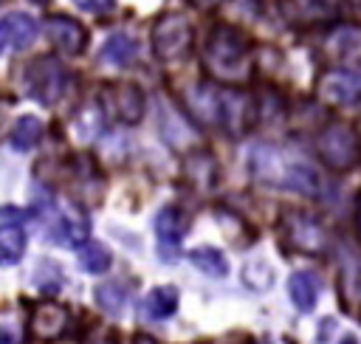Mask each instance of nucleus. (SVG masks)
Listing matches in <instances>:
<instances>
[{
	"label": "nucleus",
	"mask_w": 361,
	"mask_h": 344,
	"mask_svg": "<svg viewBox=\"0 0 361 344\" xmlns=\"http://www.w3.org/2000/svg\"><path fill=\"white\" fill-rule=\"evenodd\" d=\"M338 344H358V338H355V336H344Z\"/></svg>",
	"instance_id": "c756f323"
},
{
	"label": "nucleus",
	"mask_w": 361,
	"mask_h": 344,
	"mask_svg": "<svg viewBox=\"0 0 361 344\" xmlns=\"http://www.w3.org/2000/svg\"><path fill=\"white\" fill-rule=\"evenodd\" d=\"M316 149H319L322 161L333 169H350L358 164V138L341 121H333L319 133Z\"/></svg>",
	"instance_id": "20e7f679"
},
{
	"label": "nucleus",
	"mask_w": 361,
	"mask_h": 344,
	"mask_svg": "<svg viewBox=\"0 0 361 344\" xmlns=\"http://www.w3.org/2000/svg\"><path fill=\"white\" fill-rule=\"evenodd\" d=\"M189 223L178 209H161L155 217V234H158V254L164 262H175L178 259V248L180 240L186 234Z\"/></svg>",
	"instance_id": "9b49d317"
},
{
	"label": "nucleus",
	"mask_w": 361,
	"mask_h": 344,
	"mask_svg": "<svg viewBox=\"0 0 361 344\" xmlns=\"http://www.w3.org/2000/svg\"><path fill=\"white\" fill-rule=\"evenodd\" d=\"M243 285L251 288V290H268L274 285V271L268 262H259V259H251L243 265Z\"/></svg>",
	"instance_id": "b1692460"
},
{
	"label": "nucleus",
	"mask_w": 361,
	"mask_h": 344,
	"mask_svg": "<svg viewBox=\"0 0 361 344\" xmlns=\"http://www.w3.org/2000/svg\"><path fill=\"white\" fill-rule=\"evenodd\" d=\"M251 172L257 180L276 186V189H288L296 195H319L322 192V175L313 164H307L305 158H296L279 147L271 144H259L251 149Z\"/></svg>",
	"instance_id": "f257e3e1"
},
{
	"label": "nucleus",
	"mask_w": 361,
	"mask_h": 344,
	"mask_svg": "<svg viewBox=\"0 0 361 344\" xmlns=\"http://www.w3.org/2000/svg\"><path fill=\"white\" fill-rule=\"evenodd\" d=\"M288 296L296 305V310L310 313L319 302V279L310 271H296L288 276Z\"/></svg>",
	"instance_id": "4468645a"
},
{
	"label": "nucleus",
	"mask_w": 361,
	"mask_h": 344,
	"mask_svg": "<svg viewBox=\"0 0 361 344\" xmlns=\"http://www.w3.org/2000/svg\"><path fill=\"white\" fill-rule=\"evenodd\" d=\"M144 316L152 319V321H164V319H172L175 310H178V290L172 285H158L147 293L144 299Z\"/></svg>",
	"instance_id": "2eb2a0df"
},
{
	"label": "nucleus",
	"mask_w": 361,
	"mask_h": 344,
	"mask_svg": "<svg viewBox=\"0 0 361 344\" xmlns=\"http://www.w3.org/2000/svg\"><path fill=\"white\" fill-rule=\"evenodd\" d=\"M25 82H28L31 99H37L39 104H54L62 96L68 76H65V68L54 56H39L37 62H31Z\"/></svg>",
	"instance_id": "0eeeda50"
},
{
	"label": "nucleus",
	"mask_w": 361,
	"mask_h": 344,
	"mask_svg": "<svg viewBox=\"0 0 361 344\" xmlns=\"http://www.w3.org/2000/svg\"><path fill=\"white\" fill-rule=\"evenodd\" d=\"M358 226H361V195H358Z\"/></svg>",
	"instance_id": "2f4dec72"
},
{
	"label": "nucleus",
	"mask_w": 361,
	"mask_h": 344,
	"mask_svg": "<svg viewBox=\"0 0 361 344\" xmlns=\"http://www.w3.org/2000/svg\"><path fill=\"white\" fill-rule=\"evenodd\" d=\"M87 231H90V226H87L85 217H79V214H59L56 223H54L51 237L56 242L68 245V248H79L82 242H87Z\"/></svg>",
	"instance_id": "dca6fc26"
},
{
	"label": "nucleus",
	"mask_w": 361,
	"mask_h": 344,
	"mask_svg": "<svg viewBox=\"0 0 361 344\" xmlns=\"http://www.w3.org/2000/svg\"><path fill=\"white\" fill-rule=\"evenodd\" d=\"M45 37L62 51V54H82L85 51V42H87V34H85V28L76 23V20H71V17H65V14H54V17H48L45 20Z\"/></svg>",
	"instance_id": "f8f14e48"
},
{
	"label": "nucleus",
	"mask_w": 361,
	"mask_h": 344,
	"mask_svg": "<svg viewBox=\"0 0 361 344\" xmlns=\"http://www.w3.org/2000/svg\"><path fill=\"white\" fill-rule=\"evenodd\" d=\"M149 45H152V54L164 62H172V59H180L189 45H192V25L186 17L180 14H164L155 20L152 25V34H149Z\"/></svg>",
	"instance_id": "7ed1b4c3"
},
{
	"label": "nucleus",
	"mask_w": 361,
	"mask_h": 344,
	"mask_svg": "<svg viewBox=\"0 0 361 344\" xmlns=\"http://www.w3.org/2000/svg\"><path fill=\"white\" fill-rule=\"evenodd\" d=\"M93 296H96V305L107 316H121L124 307H127V299H130V293H127V288L121 282H102Z\"/></svg>",
	"instance_id": "4be33fe9"
},
{
	"label": "nucleus",
	"mask_w": 361,
	"mask_h": 344,
	"mask_svg": "<svg viewBox=\"0 0 361 344\" xmlns=\"http://www.w3.org/2000/svg\"><path fill=\"white\" fill-rule=\"evenodd\" d=\"M39 138H42V121L37 116H20L11 127V135H8L11 147L20 149V152L34 149L39 144Z\"/></svg>",
	"instance_id": "6ab92c4d"
},
{
	"label": "nucleus",
	"mask_w": 361,
	"mask_h": 344,
	"mask_svg": "<svg viewBox=\"0 0 361 344\" xmlns=\"http://www.w3.org/2000/svg\"><path fill=\"white\" fill-rule=\"evenodd\" d=\"M189 262H192L197 271H203L206 276L223 279V276L228 274V259H226V254H223L220 248H214V245L192 248V251H189Z\"/></svg>",
	"instance_id": "a211bd4d"
},
{
	"label": "nucleus",
	"mask_w": 361,
	"mask_h": 344,
	"mask_svg": "<svg viewBox=\"0 0 361 344\" xmlns=\"http://www.w3.org/2000/svg\"><path fill=\"white\" fill-rule=\"evenodd\" d=\"M135 54H138L135 39L130 34H124V31H116V34H110L104 39V45L99 51V59L110 62V65H130L135 59Z\"/></svg>",
	"instance_id": "f3484780"
},
{
	"label": "nucleus",
	"mask_w": 361,
	"mask_h": 344,
	"mask_svg": "<svg viewBox=\"0 0 361 344\" xmlns=\"http://www.w3.org/2000/svg\"><path fill=\"white\" fill-rule=\"evenodd\" d=\"M324 54L336 65L361 70V25H355V23L336 25L324 39Z\"/></svg>",
	"instance_id": "1a4fd4ad"
},
{
	"label": "nucleus",
	"mask_w": 361,
	"mask_h": 344,
	"mask_svg": "<svg viewBox=\"0 0 361 344\" xmlns=\"http://www.w3.org/2000/svg\"><path fill=\"white\" fill-rule=\"evenodd\" d=\"M203 62L209 73L220 82H243L251 73V42L234 25H214L203 48Z\"/></svg>",
	"instance_id": "f03ea898"
},
{
	"label": "nucleus",
	"mask_w": 361,
	"mask_h": 344,
	"mask_svg": "<svg viewBox=\"0 0 361 344\" xmlns=\"http://www.w3.org/2000/svg\"><path fill=\"white\" fill-rule=\"evenodd\" d=\"M25 254V234L20 226H0V265H17Z\"/></svg>",
	"instance_id": "412c9836"
},
{
	"label": "nucleus",
	"mask_w": 361,
	"mask_h": 344,
	"mask_svg": "<svg viewBox=\"0 0 361 344\" xmlns=\"http://www.w3.org/2000/svg\"><path fill=\"white\" fill-rule=\"evenodd\" d=\"M6 45H11L8 42V25H6V17L0 20V54L6 51Z\"/></svg>",
	"instance_id": "bb28decb"
},
{
	"label": "nucleus",
	"mask_w": 361,
	"mask_h": 344,
	"mask_svg": "<svg viewBox=\"0 0 361 344\" xmlns=\"http://www.w3.org/2000/svg\"><path fill=\"white\" fill-rule=\"evenodd\" d=\"M282 237L290 248L305 254H324L327 251V231L319 220H313L305 211H285L282 214Z\"/></svg>",
	"instance_id": "423d86ee"
},
{
	"label": "nucleus",
	"mask_w": 361,
	"mask_h": 344,
	"mask_svg": "<svg viewBox=\"0 0 361 344\" xmlns=\"http://www.w3.org/2000/svg\"><path fill=\"white\" fill-rule=\"evenodd\" d=\"M0 344H14V330L11 327H0Z\"/></svg>",
	"instance_id": "cd10ccee"
},
{
	"label": "nucleus",
	"mask_w": 361,
	"mask_h": 344,
	"mask_svg": "<svg viewBox=\"0 0 361 344\" xmlns=\"http://www.w3.org/2000/svg\"><path fill=\"white\" fill-rule=\"evenodd\" d=\"M195 6H200V8H212V6H217L220 0H192Z\"/></svg>",
	"instance_id": "c85d7f7f"
},
{
	"label": "nucleus",
	"mask_w": 361,
	"mask_h": 344,
	"mask_svg": "<svg viewBox=\"0 0 361 344\" xmlns=\"http://www.w3.org/2000/svg\"><path fill=\"white\" fill-rule=\"evenodd\" d=\"M319 96L327 104L350 107L361 102V70L358 68H330L316 82Z\"/></svg>",
	"instance_id": "6e6552de"
},
{
	"label": "nucleus",
	"mask_w": 361,
	"mask_h": 344,
	"mask_svg": "<svg viewBox=\"0 0 361 344\" xmlns=\"http://www.w3.org/2000/svg\"><path fill=\"white\" fill-rule=\"evenodd\" d=\"M76 262H79V268L87 271V274H104V271L110 268V262H113V254H110L107 245L87 240V242L79 245V251H76Z\"/></svg>",
	"instance_id": "aec40b11"
},
{
	"label": "nucleus",
	"mask_w": 361,
	"mask_h": 344,
	"mask_svg": "<svg viewBox=\"0 0 361 344\" xmlns=\"http://www.w3.org/2000/svg\"><path fill=\"white\" fill-rule=\"evenodd\" d=\"M257 121V110L248 93L243 90H220V124L231 135H243Z\"/></svg>",
	"instance_id": "9d476101"
},
{
	"label": "nucleus",
	"mask_w": 361,
	"mask_h": 344,
	"mask_svg": "<svg viewBox=\"0 0 361 344\" xmlns=\"http://www.w3.org/2000/svg\"><path fill=\"white\" fill-rule=\"evenodd\" d=\"M135 344H155V341H152V338H144V336H141V338H138Z\"/></svg>",
	"instance_id": "7c9ffc66"
},
{
	"label": "nucleus",
	"mask_w": 361,
	"mask_h": 344,
	"mask_svg": "<svg viewBox=\"0 0 361 344\" xmlns=\"http://www.w3.org/2000/svg\"><path fill=\"white\" fill-rule=\"evenodd\" d=\"M68 324H71V313L56 302H42L31 313V333L42 341L59 338L68 330Z\"/></svg>",
	"instance_id": "ddd939ff"
},
{
	"label": "nucleus",
	"mask_w": 361,
	"mask_h": 344,
	"mask_svg": "<svg viewBox=\"0 0 361 344\" xmlns=\"http://www.w3.org/2000/svg\"><path fill=\"white\" fill-rule=\"evenodd\" d=\"M73 6L79 11H90V14H102L113 8V0H73Z\"/></svg>",
	"instance_id": "393cba45"
},
{
	"label": "nucleus",
	"mask_w": 361,
	"mask_h": 344,
	"mask_svg": "<svg viewBox=\"0 0 361 344\" xmlns=\"http://www.w3.org/2000/svg\"><path fill=\"white\" fill-rule=\"evenodd\" d=\"M6 25H8V42H11L14 51L28 48L34 42V37H37V23L28 14H23V11L8 14L6 17Z\"/></svg>",
	"instance_id": "5701e85b"
},
{
	"label": "nucleus",
	"mask_w": 361,
	"mask_h": 344,
	"mask_svg": "<svg viewBox=\"0 0 361 344\" xmlns=\"http://www.w3.org/2000/svg\"><path fill=\"white\" fill-rule=\"evenodd\" d=\"M285 3L296 6L299 11H319V8L324 6V0H285Z\"/></svg>",
	"instance_id": "a878e982"
},
{
	"label": "nucleus",
	"mask_w": 361,
	"mask_h": 344,
	"mask_svg": "<svg viewBox=\"0 0 361 344\" xmlns=\"http://www.w3.org/2000/svg\"><path fill=\"white\" fill-rule=\"evenodd\" d=\"M99 104L107 116L118 118L121 124H138L144 118L147 102L144 93L130 82H110L99 90Z\"/></svg>",
	"instance_id": "39448f33"
},
{
	"label": "nucleus",
	"mask_w": 361,
	"mask_h": 344,
	"mask_svg": "<svg viewBox=\"0 0 361 344\" xmlns=\"http://www.w3.org/2000/svg\"><path fill=\"white\" fill-rule=\"evenodd\" d=\"M34 3H39V6H45V3H48V0H34Z\"/></svg>",
	"instance_id": "473e14b6"
}]
</instances>
